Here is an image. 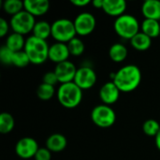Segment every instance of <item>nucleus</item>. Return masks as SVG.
Here are the masks:
<instances>
[{
    "mask_svg": "<svg viewBox=\"0 0 160 160\" xmlns=\"http://www.w3.org/2000/svg\"><path fill=\"white\" fill-rule=\"evenodd\" d=\"M14 52L10 51L6 46L1 47L0 49V60L5 65H12V59H13Z\"/></svg>",
    "mask_w": 160,
    "mask_h": 160,
    "instance_id": "obj_29",
    "label": "nucleus"
},
{
    "mask_svg": "<svg viewBox=\"0 0 160 160\" xmlns=\"http://www.w3.org/2000/svg\"><path fill=\"white\" fill-rule=\"evenodd\" d=\"M38 149L39 147L38 142L30 137L20 139L15 145V152L17 156L22 159L34 158Z\"/></svg>",
    "mask_w": 160,
    "mask_h": 160,
    "instance_id": "obj_9",
    "label": "nucleus"
},
{
    "mask_svg": "<svg viewBox=\"0 0 160 160\" xmlns=\"http://www.w3.org/2000/svg\"><path fill=\"white\" fill-rule=\"evenodd\" d=\"M36 22H37L35 17L25 9L11 16L9 21L10 28L13 30V33H17L22 36L33 32Z\"/></svg>",
    "mask_w": 160,
    "mask_h": 160,
    "instance_id": "obj_6",
    "label": "nucleus"
},
{
    "mask_svg": "<svg viewBox=\"0 0 160 160\" xmlns=\"http://www.w3.org/2000/svg\"><path fill=\"white\" fill-rule=\"evenodd\" d=\"M59 103L67 109H74L82 100V90L74 82L60 84L56 92Z\"/></svg>",
    "mask_w": 160,
    "mask_h": 160,
    "instance_id": "obj_3",
    "label": "nucleus"
},
{
    "mask_svg": "<svg viewBox=\"0 0 160 160\" xmlns=\"http://www.w3.org/2000/svg\"><path fill=\"white\" fill-rule=\"evenodd\" d=\"M54 94H55L54 86L49 85V84H46L43 82L41 84H39L38 89H37L38 98L41 100H44V101L50 100L53 97Z\"/></svg>",
    "mask_w": 160,
    "mask_h": 160,
    "instance_id": "obj_26",
    "label": "nucleus"
},
{
    "mask_svg": "<svg viewBox=\"0 0 160 160\" xmlns=\"http://www.w3.org/2000/svg\"><path fill=\"white\" fill-rule=\"evenodd\" d=\"M35 160H51L52 158V152L48 148L41 147L38 150L36 156H35Z\"/></svg>",
    "mask_w": 160,
    "mask_h": 160,
    "instance_id": "obj_31",
    "label": "nucleus"
},
{
    "mask_svg": "<svg viewBox=\"0 0 160 160\" xmlns=\"http://www.w3.org/2000/svg\"><path fill=\"white\" fill-rule=\"evenodd\" d=\"M29 63H30L29 57L24 51L14 52L13 59H12V65H14L15 67H18V68H24V67L28 66Z\"/></svg>",
    "mask_w": 160,
    "mask_h": 160,
    "instance_id": "obj_28",
    "label": "nucleus"
},
{
    "mask_svg": "<svg viewBox=\"0 0 160 160\" xmlns=\"http://www.w3.org/2000/svg\"><path fill=\"white\" fill-rule=\"evenodd\" d=\"M91 119L93 123L101 128H108L113 126L116 120L114 110L109 105H98L91 112Z\"/></svg>",
    "mask_w": 160,
    "mask_h": 160,
    "instance_id": "obj_7",
    "label": "nucleus"
},
{
    "mask_svg": "<svg viewBox=\"0 0 160 160\" xmlns=\"http://www.w3.org/2000/svg\"><path fill=\"white\" fill-rule=\"evenodd\" d=\"M131 46L138 51H146L152 45V38L142 32H139L130 39Z\"/></svg>",
    "mask_w": 160,
    "mask_h": 160,
    "instance_id": "obj_21",
    "label": "nucleus"
},
{
    "mask_svg": "<svg viewBox=\"0 0 160 160\" xmlns=\"http://www.w3.org/2000/svg\"><path fill=\"white\" fill-rule=\"evenodd\" d=\"M103 3H104V0H94L92 2V5L94 6V8H100L102 9L103 8Z\"/></svg>",
    "mask_w": 160,
    "mask_h": 160,
    "instance_id": "obj_34",
    "label": "nucleus"
},
{
    "mask_svg": "<svg viewBox=\"0 0 160 160\" xmlns=\"http://www.w3.org/2000/svg\"><path fill=\"white\" fill-rule=\"evenodd\" d=\"M155 140H156V145H157L158 149L160 151V130L158 131V135L155 137Z\"/></svg>",
    "mask_w": 160,
    "mask_h": 160,
    "instance_id": "obj_35",
    "label": "nucleus"
},
{
    "mask_svg": "<svg viewBox=\"0 0 160 160\" xmlns=\"http://www.w3.org/2000/svg\"><path fill=\"white\" fill-rule=\"evenodd\" d=\"M142 130L143 132L149 136V137H156L160 130L159 123L154 119H148L146 120L142 125Z\"/></svg>",
    "mask_w": 160,
    "mask_h": 160,
    "instance_id": "obj_27",
    "label": "nucleus"
},
{
    "mask_svg": "<svg viewBox=\"0 0 160 160\" xmlns=\"http://www.w3.org/2000/svg\"><path fill=\"white\" fill-rule=\"evenodd\" d=\"M42 82L46 83V84H49V85L54 86L56 83L59 82V81H58V78H57V76H56L54 71H48V72H46L43 75Z\"/></svg>",
    "mask_w": 160,
    "mask_h": 160,
    "instance_id": "obj_30",
    "label": "nucleus"
},
{
    "mask_svg": "<svg viewBox=\"0 0 160 160\" xmlns=\"http://www.w3.org/2000/svg\"><path fill=\"white\" fill-rule=\"evenodd\" d=\"M9 26H10V24L4 18L0 19V36L2 38H4L8 34V32L9 30Z\"/></svg>",
    "mask_w": 160,
    "mask_h": 160,
    "instance_id": "obj_32",
    "label": "nucleus"
},
{
    "mask_svg": "<svg viewBox=\"0 0 160 160\" xmlns=\"http://www.w3.org/2000/svg\"><path fill=\"white\" fill-rule=\"evenodd\" d=\"M23 5L24 9L35 18L45 15L50 8V2L48 0H25Z\"/></svg>",
    "mask_w": 160,
    "mask_h": 160,
    "instance_id": "obj_14",
    "label": "nucleus"
},
{
    "mask_svg": "<svg viewBox=\"0 0 160 160\" xmlns=\"http://www.w3.org/2000/svg\"><path fill=\"white\" fill-rule=\"evenodd\" d=\"M15 126V120L13 116L8 112H2L0 114V132L2 134H8L11 132Z\"/></svg>",
    "mask_w": 160,
    "mask_h": 160,
    "instance_id": "obj_23",
    "label": "nucleus"
},
{
    "mask_svg": "<svg viewBox=\"0 0 160 160\" xmlns=\"http://www.w3.org/2000/svg\"><path fill=\"white\" fill-rule=\"evenodd\" d=\"M76 35L74 22L68 19H58L52 23V37L56 42L68 43Z\"/></svg>",
    "mask_w": 160,
    "mask_h": 160,
    "instance_id": "obj_5",
    "label": "nucleus"
},
{
    "mask_svg": "<svg viewBox=\"0 0 160 160\" xmlns=\"http://www.w3.org/2000/svg\"><path fill=\"white\" fill-rule=\"evenodd\" d=\"M67 44H68V47L70 55L80 56V55H82L84 52L85 46H84L83 41L80 38H77L76 37V38H74L73 39H71Z\"/></svg>",
    "mask_w": 160,
    "mask_h": 160,
    "instance_id": "obj_25",
    "label": "nucleus"
},
{
    "mask_svg": "<svg viewBox=\"0 0 160 160\" xmlns=\"http://www.w3.org/2000/svg\"><path fill=\"white\" fill-rule=\"evenodd\" d=\"M142 32L150 37L151 38H155L160 36V22L151 19H144L141 25Z\"/></svg>",
    "mask_w": 160,
    "mask_h": 160,
    "instance_id": "obj_20",
    "label": "nucleus"
},
{
    "mask_svg": "<svg viewBox=\"0 0 160 160\" xmlns=\"http://www.w3.org/2000/svg\"><path fill=\"white\" fill-rule=\"evenodd\" d=\"M113 27L120 38L129 40L140 32V23L137 18L127 13L115 19Z\"/></svg>",
    "mask_w": 160,
    "mask_h": 160,
    "instance_id": "obj_4",
    "label": "nucleus"
},
{
    "mask_svg": "<svg viewBox=\"0 0 160 160\" xmlns=\"http://www.w3.org/2000/svg\"><path fill=\"white\" fill-rule=\"evenodd\" d=\"M102 9L109 16L118 18L125 14L127 2L125 0H104Z\"/></svg>",
    "mask_w": 160,
    "mask_h": 160,
    "instance_id": "obj_15",
    "label": "nucleus"
},
{
    "mask_svg": "<svg viewBox=\"0 0 160 160\" xmlns=\"http://www.w3.org/2000/svg\"><path fill=\"white\" fill-rule=\"evenodd\" d=\"M120 90L113 82H108L103 84L99 90V98L105 105L114 104L120 97Z\"/></svg>",
    "mask_w": 160,
    "mask_h": 160,
    "instance_id": "obj_12",
    "label": "nucleus"
},
{
    "mask_svg": "<svg viewBox=\"0 0 160 160\" xmlns=\"http://www.w3.org/2000/svg\"><path fill=\"white\" fill-rule=\"evenodd\" d=\"M76 33L79 36H88L96 28L97 21L95 16L90 12H82L73 21Z\"/></svg>",
    "mask_w": 160,
    "mask_h": 160,
    "instance_id": "obj_8",
    "label": "nucleus"
},
{
    "mask_svg": "<svg viewBox=\"0 0 160 160\" xmlns=\"http://www.w3.org/2000/svg\"><path fill=\"white\" fill-rule=\"evenodd\" d=\"M70 2L72 5H74L76 7H85L91 3L90 0H71Z\"/></svg>",
    "mask_w": 160,
    "mask_h": 160,
    "instance_id": "obj_33",
    "label": "nucleus"
},
{
    "mask_svg": "<svg viewBox=\"0 0 160 160\" xmlns=\"http://www.w3.org/2000/svg\"><path fill=\"white\" fill-rule=\"evenodd\" d=\"M49 49L46 40L38 38L33 35L26 38L24 52L29 57L30 63L34 65H41L49 59Z\"/></svg>",
    "mask_w": 160,
    "mask_h": 160,
    "instance_id": "obj_2",
    "label": "nucleus"
},
{
    "mask_svg": "<svg viewBox=\"0 0 160 160\" xmlns=\"http://www.w3.org/2000/svg\"><path fill=\"white\" fill-rule=\"evenodd\" d=\"M98 77L95 70L90 67H82L77 69L74 82L82 89L86 90L92 88L97 82Z\"/></svg>",
    "mask_w": 160,
    "mask_h": 160,
    "instance_id": "obj_10",
    "label": "nucleus"
},
{
    "mask_svg": "<svg viewBox=\"0 0 160 160\" xmlns=\"http://www.w3.org/2000/svg\"><path fill=\"white\" fill-rule=\"evenodd\" d=\"M77 69L78 68H76V66L72 62L68 60L57 64L53 71L55 72L59 82L62 84L74 82Z\"/></svg>",
    "mask_w": 160,
    "mask_h": 160,
    "instance_id": "obj_11",
    "label": "nucleus"
},
{
    "mask_svg": "<svg viewBox=\"0 0 160 160\" xmlns=\"http://www.w3.org/2000/svg\"><path fill=\"white\" fill-rule=\"evenodd\" d=\"M142 12L145 19H151L160 22V1L146 0L142 6Z\"/></svg>",
    "mask_w": 160,
    "mask_h": 160,
    "instance_id": "obj_17",
    "label": "nucleus"
},
{
    "mask_svg": "<svg viewBox=\"0 0 160 160\" xmlns=\"http://www.w3.org/2000/svg\"><path fill=\"white\" fill-rule=\"evenodd\" d=\"M112 82L120 92L129 93L138 88L142 82V71L136 65H127L112 74Z\"/></svg>",
    "mask_w": 160,
    "mask_h": 160,
    "instance_id": "obj_1",
    "label": "nucleus"
},
{
    "mask_svg": "<svg viewBox=\"0 0 160 160\" xmlns=\"http://www.w3.org/2000/svg\"><path fill=\"white\" fill-rule=\"evenodd\" d=\"M70 55L67 43L55 42L49 49V59L54 63L59 64L65 61H68Z\"/></svg>",
    "mask_w": 160,
    "mask_h": 160,
    "instance_id": "obj_13",
    "label": "nucleus"
},
{
    "mask_svg": "<svg viewBox=\"0 0 160 160\" xmlns=\"http://www.w3.org/2000/svg\"><path fill=\"white\" fill-rule=\"evenodd\" d=\"M128 48L122 43H114L109 50V56L115 63H121L125 61L128 57Z\"/></svg>",
    "mask_w": 160,
    "mask_h": 160,
    "instance_id": "obj_19",
    "label": "nucleus"
},
{
    "mask_svg": "<svg viewBox=\"0 0 160 160\" xmlns=\"http://www.w3.org/2000/svg\"><path fill=\"white\" fill-rule=\"evenodd\" d=\"M25 41L26 39H24L22 35L12 33L8 35V37L7 38L5 46L8 48L10 51H12L13 52H21L24 50Z\"/></svg>",
    "mask_w": 160,
    "mask_h": 160,
    "instance_id": "obj_18",
    "label": "nucleus"
},
{
    "mask_svg": "<svg viewBox=\"0 0 160 160\" xmlns=\"http://www.w3.org/2000/svg\"><path fill=\"white\" fill-rule=\"evenodd\" d=\"M68 145L67 138L60 133H54L49 136L46 141V148H48L52 153H59L66 149Z\"/></svg>",
    "mask_w": 160,
    "mask_h": 160,
    "instance_id": "obj_16",
    "label": "nucleus"
},
{
    "mask_svg": "<svg viewBox=\"0 0 160 160\" xmlns=\"http://www.w3.org/2000/svg\"><path fill=\"white\" fill-rule=\"evenodd\" d=\"M32 33L34 37L46 40L52 36V24L47 21H38L36 22Z\"/></svg>",
    "mask_w": 160,
    "mask_h": 160,
    "instance_id": "obj_22",
    "label": "nucleus"
},
{
    "mask_svg": "<svg viewBox=\"0 0 160 160\" xmlns=\"http://www.w3.org/2000/svg\"><path fill=\"white\" fill-rule=\"evenodd\" d=\"M3 9L6 13L13 16L24 9L23 1L21 0H5L3 2Z\"/></svg>",
    "mask_w": 160,
    "mask_h": 160,
    "instance_id": "obj_24",
    "label": "nucleus"
}]
</instances>
